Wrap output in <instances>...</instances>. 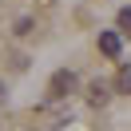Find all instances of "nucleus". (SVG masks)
<instances>
[{
    "label": "nucleus",
    "instance_id": "nucleus-1",
    "mask_svg": "<svg viewBox=\"0 0 131 131\" xmlns=\"http://www.w3.org/2000/svg\"><path fill=\"white\" fill-rule=\"evenodd\" d=\"M75 83H80V80H75V72H56V75H52V83H48V91H52V95H68V91H75Z\"/></svg>",
    "mask_w": 131,
    "mask_h": 131
},
{
    "label": "nucleus",
    "instance_id": "nucleus-2",
    "mask_svg": "<svg viewBox=\"0 0 131 131\" xmlns=\"http://www.w3.org/2000/svg\"><path fill=\"white\" fill-rule=\"evenodd\" d=\"M99 52H103L107 60H119V52H123V40L115 32H99Z\"/></svg>",
    "mask_w": 131,
    "mask_h": 131
},
{
    "label": "nucleus",
    "instance_id": "nucleus-3",
    "mask_svg": "<svg viewBox=\"0 0 131 131\" xmlns=\"http://www.w3.org/2000/svg\"><path fill=\"white\" fill-rule=\"evenodd\" d=\"M107 95H111V91H107V83H99V80L91 83V103H103Z\"/></svg>",
    "mask_w": 131,
    "mask_h": 131
},
{
    "label": "nucleus",
    "instance_id": "nucleus-4",
    "mask_svg": "<svg viewBox=\"0 0 131 131\" xmlns=\"http://www.w3.org/2000/svg\"><path fill=\"white\" fill-rule=\"evenodd\" d=\"M115 88L131 95V68H123V72H119V80H115Z\"/></svg>",
    "mask_w": 131,
    "mask_h": 131
},
{
    "label": "nucleus",
    "instance_id": "nucleus-5",
    "mask_svg": "<svg viewBox=\"0 0 131 131\" xmlns=\"http://www.w3.org/2000/svg\"><path fill=\"white\" fill-rule=\"evenodd\" d=\"M119 28L131 36V8H123V12H119Z\"/></svg>",
    "mask_w": 131,
    "mask_h": 131
}]
</instances>
